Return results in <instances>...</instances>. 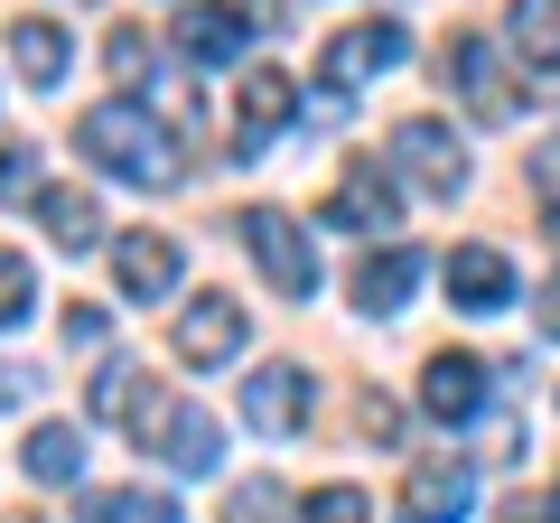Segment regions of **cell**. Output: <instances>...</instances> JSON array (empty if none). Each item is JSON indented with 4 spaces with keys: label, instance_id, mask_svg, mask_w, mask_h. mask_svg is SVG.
I'll return each mask as SVG.
<instances>
[{
    "label": "cell",
    "instance_id": "cell-1",
    "mask_svg": "<svg viewBox=\"0 0 560 523\" xmlns=\"http://www.w3.org/2000/svg\"><path fill=\"white\" fill-rule=\"evenodd\" d=\"M75 150L103 168V178H121V187H178V150H168V131L140 113L131 94L94 103V113L75 121Z\"/></svg>",
    "mask_w": 560,
    "mask_h": 523
},
{
    "label": "cell",
    "instance_id": "cell-2",
    "mask_svg": "<svg viewBox=\"0 0 560 523\" xmlns=\"http://www.w3.org/2000/svg\"><path fill=\"white\" fill-rule=\"evenodd\" d=\"M234 234H243V253L261 262V281H271L280 300H318V243L280 216V206H243Z\"/></svg>",
    "mask_w": 560,
    "mask_h": 523
},
{
    "label": "cell",
    "instance_id": "cell-3",
    "mask_svg": "<svg viewBox=\"0 0 560 523\" xmlns=\"http://www.w3.org/2000/svg\"><path fill=\"white\" fill-rule=\"evenodd\" d=\"M401 57H411V38H401V20H355V28H337V38H327V57H318V75L337 84V94H355V84H374V75H393Z\"/></svg>",
    "mask_w": 560,
    "mask_h": 523
},
{
    "label": "cell",
    "instance_id": "cell-4",
    "mask_svg": "<svg viewBox=\"0 0 560 523\" xmlns=\"http://www.w3.org/2000/svg\"><path fill=\"white\" fill-rule=\"evenodd\" d=\"M393 168H401L411 187H430V197H458V187H467V150H458V131H448V121H430V113L393 131Z\"/></svg>",
    "mask_w": 560,
    "mask_h": 523
},
{
    "label": "cell",
    "instance_id": "cell-5",
    "mask_svg": "<svg viewBox=\"0 0 560 523\" xmlns=\"http://www.w3.org/2000/svg\"><path fill=\"white\" fill-rule=\"evenodd\" d=\"M290 113H300V75H290V66H253L243 94H234V160H261Z\"/></svg>",
    "mask_w": 560,
    "mask_h": 523
},
{
    "label": "cell",
    "instance_id": "cell-6",
    "mask_svg": "<svg viewBox=\"0 0 560 523\" xmlns=\"http://www.w3.org/2000/svg\"><path fill=\"white\" fill-rule=\"evenodd\" d=\"M486 393H495V374H486L477 356H458V346H440V356L420 364V411H430V421H448V430L477 421Z\"/></svg>",
    "mask_w": 560,
    "mask_h": 523
},
{
    "label": "cell",
    "instance_id": "cell-7",
    "mask_svg": "<svg viewBox=\"0 0 560 523\" xmlns=\"http://www.w3.org/2000/svg\"><path fill=\"white\" fill-rule=\"evenodd\" d=\"M243 337H253V318H243L224 290H206V300L178 309V327H168V346H178V364H234Z\"/></svg>",
    "mask_w": 560,
    "mask_h": 523
},
{
    "label": "cell",
    "instance_id": "cell-8",
    "mask_svg": "<svg viewBox=\"0 0 560 523\" xmlns=\"http://www.w3.org/2000/svg\"><path fill=\"white\" fill-rule=\"evenodd\" d=\"M401 216V187L383 178L374 160H346V178H337V197L318 206V224H337V234H383V224Z\"/></svg>",
    "mask_w": 560,
    "mask_h": 523
},
{
    "label": "cell",
    "instance_id": "cell-9",
    "mask_svg": "<svg viewBox=\"0 0 560 523\" xmlns=\"http://www.w3.org/2000/svg\"><path fill=\"white\" fill-rule=\"evenodd\" d=\"M477 504V467L467 458H420L411 486H401V523H467Z\"/></svg>",
    "mask_w": 560,
    "mask_h": 523
},
{
    "label": "cell",
    "instance_id": "cell-10",
    "mask_svg": "<svg viewBox=\"0 0 560 523\" xmlns=\"http://www.w3.org/2000/svg\"><path fill=\"white\" fill-rule=\"evenodd\" d=\"M308 403H318V393H308L300 364H261V374H243V421H253L261 440H290V430L308 421Z\"/></svg>",
    "mask_w": 560,
    "mask_h": 523
},
{
    "label": "cell",
    "instance_id": "cell-11",
    "mask_svg": "<svg viewBox=\"0 0 560 523\" xmlns=\"http://www.w3.org/2000/svg\"><path fill=\"white\" fill-rule=\"evenodd\" d=\"M420 281H430V253L383 243V253H364V271H355V309H364V318H401Z\"/></svg>",
    "mask_w": 560,
    "mask_h": 523
},
{
    "label": "cell",
    "instance_id": "cell-12",
    "mask_svg": "<svg viewBox=\"0 0 560 523\" xmlns=\"http://www.w3.org/2000/svg\"><path fill=\"white\" fill-rule=\"evenodd\" d=\"M440 75L458 84V103H467L477 121H514V94L495 84L504 66H495V47H486V38H448V47H440Z\"/></svg>",
    "mask_w": 560,
    "mask_h": 523
},
{
    "label": "cell",
    "instance_id": "cell-13",
    "mask_svg": "<svg viewBox=\"0 0 560 523\" xmlns=\"http://www.w3.org/2000/svg\"><path fill=\"white\" fill-rule=\"evenodd\" d=\"M150 449H160L178 477H206V467L224 458V430H215V411H197V403H168L160 421H150Z\"/></svg>",
    "mask_w": 560,
    "mask_h": 523
},
{
    "label": "cell",
    "instance_id": "cell-14",
    "mask_svg": "<svg viewBox=\"0 0 560 523\" xmlns=\"http://www.w3.org/2000/svg\"><path fill=\"white\" fill-rule=\"evenodd\" d=\"M448 300H458L467 318H495V309L514 300V262H504L495 243H458V253H448Z\"/></svg>",
    "mask_w": 560,
    "mask_h": 523
},
{
    "label": "cell",
    "instance_id": "cell-15",
    "mask_svg": "<svg viewBox=\"0 0 560 523\" xmlns=\"http://www.w3.org/2000/svg\"><path fill=\"white\" fill-rule=\"evenodd\" d=\"M160 411H168V393L150 383V364H103V374H94V421H121V430L150 440Z\"/></svg>",
    "mask_w": 560,
    "mask_h": 523
},
{
    "label": "cell",
    "instance_id": "cell-16",
    "mask_svg": "<svg viewBox=\"0 0 560 523\" xmlns=\"http://www.w3.org/2000/svg\"><path fill=\"white\" fill-rule=\"evenodd\" d=\"M243 38H253V20H234L224 0H187V10H178V57L215 66V75L243 57Z\"/></svg>",
    "mask_w": 560,
    "mask_h": 523
},
{
    "label": "cell",
    "instance_id": "cell-17",
    "mask_svg": "<svg viewBox=\"0 0 560 523\" xmlns=\"http://www.w3.org/2000/svg\"><path fill=\"white\" fill-rule=\"evenodd\" d=\"M113 281H121V300H168L178 290V243L168 234H121L113 243Z\"/></svg>",
    "mask_w": 560,
    "mask_h": 523
},
{
    "label": "cell",
    "instance_id": "cell-18",
    "mask_svg": "<svg viewBox=\"0 0 560 523\" xmlns=\"http://www.w3.org/2000/svg\"><path fill=\"white\" fill-rule=\"evenodd\" d=\"M38 224H47V243H66V253H94L103 243V206L84 197V187H38Z\"/></svg>",
    "mask_w": 560,
    "mask_h": 523
},
{
    "label": "cell",
    "instance_id": "cell-19",
    "mask_svg": "<svg viewBox=\"0 0 560 523\" xmlns=\"http://www.w3.org/2000/svg\"><path fill=\"white\" fill-rule=\"evenodd\" d=\"M10 66H20V75L47 94V84H66L75 47H66V28H57V20H20V28H10Z\"/></svg>",
    "mask_w": 560,
    "mask_h": 523
},
{
    "label": "cell",
    "instance_id": "cell-20",
    "mask_svg": "<svg viewBox=\"0 0 560 523\" xmlns=\"http://www.w3.org/2000/svg\"><path fill=\"white\" fill-rule=\"evenodd\" d=\"M20 467L38 486H75L84 477V430L75 421H38V430H28V449H20Z\"/></svg>",
    "mask_w": 560,
    "mask_h": 523
},
{
    "label": "cell",
    "instance_id": "cell-21",
    "mask_svg": "<svg viewBox=\"0 0 560 523\" xmlns=\"http://www.w3.org/2000/svg\"><path fill=\"white\" fill-rule=\"evenodd\" d=\"M84 523H187V514L150 486H121V496H84Z\"/></svg>",
    "mask_w": 560,
    "mask_h": 523
},
{
    "label": "cell",
    "instance_id": "cell-22",
    "mask_svg": "<svg viewBox=\"0 0 560 523\" xmlns=\"http://www.w3.org/2000/svg\"><path fill=\"white\" fill-rule=\"evenodd\" d=\"M224 523H290V486L280 477H243L224 496Z\"/></svg>",
    "mask_w": 560,
    "mask_h": 523
},
{
    "label": "cell",
    "instance_id": "cell-23",
    "mask_svg": "<svg viewBox=\"0 0 560 523\" xmlns=\"http://www.w3.org/2000/svg\"><path fill=\"white\" fill-rule=\"evenodd\" d=\"M28 309H38V271L20 253H0V327H20Z\"/></svg>",
    "mask_w": 560,
    "mask_h": 523
},
{
    "label": "cell",
    "instance_id": "cell-24",
    "mask_svg": "<svg viewBox=\"0 0 560 523\" xmlns=\"http://www.w3.org/2000/svg\"><path fill=\"white\" fill-rule=\"evenodd\" d=\"M300 514H308V523H374V504H364L355 486H318V496H308Z\"/></svg>",
    "mask_w": 560,
    "mask_h": 523
},
{
    "label": "cell",
    "instance_id": "cell-25",
    "mask_svg": "<svg viewBox=\"0 0 560 523\" xmlns=\"http://www.w3.org/2000/svg\"><path fill=\"white\" fill-rule=\"evenodd\" d=\"M103 66H113L121 84H150L140 75V66H150V38H140V28H113V38H103Z\"/></svg>",
    "mask_w": 560,
    "mask_h": 523
},
{
    "label": "cell",
    "instance_id": "cell-26",
    "mask_svg": "<svg viewBox=\"0 0 560 523\" xmlns=\"http://www.w3.org/2000/svg\"><path fill=\"white\" fill-rule=\"evenodd\" d=\"M0 197H38V150H28V141L0 150Z\"/></svg>",
    "mask_w": 560,
    "mask_h": 523
},
{
    "label": "cell",
    "instance_id": "cell-27",
    "mask_svg": "<svg viewBox=\"0 0 560 523\" xmlns=\"http://www.w3.org/2000/svg\"><path fill=\"white\" fill-rule=\"evenodd\" d=\"M355 430H364V440H393V430H401V403H383V393H355Z\"/></svg>",
    "mask_w": 560,
    "mask_h": 523
},
{
    "label": "cell",
    "instance_id": "cell-28",
    "mask_svg": "<svg viewBox=\"0 0 560 523\" xmlns=\"http://www.w3.org/2000/svg\"><path fill=\"white\" fill-rule=\"evenodd\" d=\"M533 197H541V206H560V141H541V150H533Z\"/></svg>",
    "mask_w": 560,
    "mask_h": 523
},
{
    "label": "cell",
    "instance_id": "cell-29",
    "mask_svg": "<svg viewBox=\"0 0 560 523\" xmlns=\"http://www.w3.org/2000/svg\"><path fill=\"white\" fill-rule=\"evenodd\" d=\"M504 523H560V486H551V496H514Z\"/></svg>",
    "mask_w": 560,
    "mask_h": 523
},
{
    "label": "cell",
    "instance_id": "cell-30",
    "mask_svg": "<svg viewBox=\"0 0 560 523\" xmlns=\"http://www.w3.org/2000/svg\"><path fill=\"white\" fill-rule=\"evenodd\" d=\"M103 327H113L103 309H66V346H103Z\"/></svg>",
    "mask_w": 560,
    "mask_h": 523
},
{
    "label": "cell",
    "instance_id": "cell-31",
    "mask_svg": "<svg viewBox=\"0 0 560 523\" xmlns=\"http://www.w3.org/2000/svg\"><path fill=\"white\" fill-rule=\"evenodd\" d=\"M20 393H28V374H20V364H0V411L20 403Z\"/></svg>",
    "mask_w": 560,
    "mask_h": 523
},
{
    "label": "cell",
    "instance_id": "cell-32",
    "mask_svg": "<svg viewBox=\"0 0 560 523\" xmlns=\"http://www.w3.org/2000/svg\"><path fill=\"white\" fill-rule=\"evenodd\" d=\"M224 10H234V20H253V28L271 20V0H224Z\"/></svg>",
    "mask_w": 560,
    "mask_h": 523
},
{
    "label": "cell",
    "instance_id": "cell-33",
    "mask_svg": "<svg viewBox=\"0 0 560 523\" xmlns=\"http://www.w3.org/2000/svg\"><path fill=\"white\" fill-rule=\"evenodd\" d=\"M541 327H551V337H560V281H551V300H541Z\"/></svg>",
    "mask_w": 560,
    "mask_h": 523
},
{
    "label": "cell",
    "instance_id": "cell-34",
    "mask_svg": "<svg viewBox=\"0 0 560 523\" xmlns=\"http://www.w3.org/2000/svg\"><path fill=\"white\" fill-rule=\"evenodd\" d=\"M0 523H47V514H0Z\"/></svg>",
    "mask_w": 560,
    "mask_h": 523
},
{
    "label": "cell",
    "instance_id": "cell-35",
    "mask_svg": "<svg viewBox=\"0 0 560 523\" xmlns=\"http://www.w3.org/2000/svg\"><path fill=\"white\" fill-rule=\"evenodd\" d=\"M551 243H560V206H551Z\"/></svg>",
    "mask_w": 560,
    "mask_h": 523
}]
</instances>
